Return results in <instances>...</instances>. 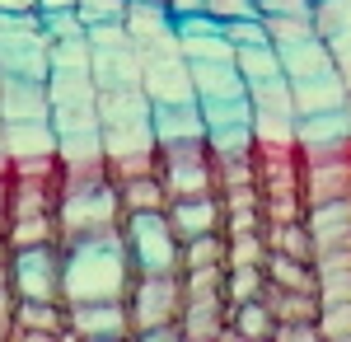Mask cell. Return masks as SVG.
<instances>
[{
	"label": "cell",
	"mask_w": 351,
	"mask_h": 342,
	"mask_svg": "<svg viewBox=\"0 0 351 342\" xmlns=\"http://www.w3.org/2000/svg\"><path fill=\"white\" fill-rule=\"evenodd\" d=\"M136 282L132 253L122 244V230L104 239H84L66 249L61 267V305H94V300H127Z\"/></svg>",
	"instance_id": "1"
},
{
	"label": "cell",
	"mask_w": 351,
	"mask_h": 342,
	"mask_svg": "<svg viewBox=\"0 0 351 342\" xmlns=\"http://www.w3.org/2000/svg\"><path fill=\"white\" fill-rule=\"evenodd\" d=\"M122 187L104 179V183H84V187H66L56 202V230H61V249L84 244V239H104L122 230Z\"/></svg>",
	"instance_id": "2"
},
{
	"label": "cell",
	"mask_w": 351,
	"mask_h": 342,
	"mask_svg": "<svg viewBox=\"0 0 351 342\" xmlns=\"http://www.w3.org/2000/svg\"><path fill=\"white\" fill-rule=\"evenodd\" d=\"M122 244L132 253L136 272H183V244L173 235L164 211H127L122 216Z\"/></svg>",
	"instance_id": "3"
},
{
	"label": "cell",
	"mask_w": 351,
	"mask_h": 342,
	"mask_svg": "<svg viewBox=\"0 0 351 342\" xmlns=\"http://www.w3.org/2000/svg\"><path fill=\"white\" fill-rule=\"evenodd\" d=\"M89 71L99 89H141V47L127 24H94L89 28Z\"/></svg>",
	"instance_id": "4"
},
{
	"label": "cell",
	"mask_w": 351,
	"mask_h": 342,
	"mask_svg": "<svg viewBox=\"0 0 351 342\" xmlns=\"http://www.w3.org/2000/svg\"><path fill=\"white\" fill-rule=\"evenodd\" d=\"M160 183L169 187V202H173V197L220 192L211 136H206V141H173V146H160Z\"/></svg>",
	"instance_id": "5"
},
{
	"label": "cell",
	"mask_w": 351,
	"mask_h": 342,
	"mask_svg": "<svg viewBox=\"0 0 351 342\" xmlns=\"http://www.w3.org/2000/svg\"><path fill=\"white\" fill-rule=\"evenodd\" d=\"M183 272H136L132 290H127V310H132L136 338L160 328V323H178L183 319Z\"/></svg>",
	"instance_id": "6"
},
{
	"label": "cell",
	"mask_w": 351,
	"mask_h": 342,
	"mask_svg": "<svg viewBox=\"0 0 351 342\" xmlns=\"http://www.w3.org/2000/svg\"><path fill=\"white\" fill-rule=\"evenodd\" d=\"M61 267H66L61 244L14 249L10 253V286L19 300H61Z\"/></svg>",
	"instance_id": "7"
},
{
	"label": "cell",
	"mask_w": 351,
	"mask_h": 342,
	"mask_svg": "<svg viewBox=\"0 0 351 342\" xmlns=\"http://www.w3.org/2000/svg\"><path fill=\"white\" fill-rule=\"evenodd\" d=\"M351 197V136L304 150V202Z\"/></svg>",
	"instance_id": "8"
},
{
	"label": "cell",
	"mask_w": 351,
	"mask_h": 342,
	"mask_svg": "<svg viewBox=\"0 0 351 342\" xmlns=\"http://www.w3.org/2000/svg\"><path fill=\"white\" fill-rule=\"evenodd\" d=\"M141 89L150 94V104H188V99H197L192 61L183 56V47L141 52Z\"/></svg>",
	"instance_id": "9"
},
{
	"label": "cell",
	"mask_w": 351,
	"mask_h": 342,
	"mask_svg": "<svg viewBox=\"0 0 351 342\" xmlns=\"http://www.w3.org/2000/svg\"><path fill=\"white\" fill-rule=\"evenodd\" d=\"M5 122H52L47 80L0 76V127H5Z\"/></svg>",
	"instance_id": "10"
},
{
	"label": "cell",
	"mask_w": 351,
	"mask_h": 342,
	"mask_svg": "<svg viewBox=\"0 0 351 342\" xmlns=\"http://www.w3.org/2000/svg\"><path fill=\"white\" fill-rule=\"evenodd\" d=\"M66 333L75 338H132V310L127 300H94V305H66Z\"/></svg>",
	"instance_id": "11"
},
{
	"label": "cell",
	"mask_w": 351,
	"mask_h": 342,
	"mask_svg": "<svg viewBox=\"0 0 351 342\" xmlns=\"http://www.w3.org/2000/svg\"><path fill=\"white\" fill-rule=\"evenodd\" d=\"M169 225H173V235L178 244H188L197 235H211V230H225V197L220 192H202V197H173L169 207Z\"/></svg>",
	"instance_id": "12"
},
{
	"label": "cell",
	"mask_w": 351,
	"mask_h": 342,
	"mask_svg": "<svg viewBox=\"0 0 351 342\" xmlns=\"http://www.w3.org/2000/svg\"><path fill=\"white\" fill-rule=\"evenodd\" d=\"M192 84H197V104L248 99V80L239 76L234 56H216V61H192Z\"/></svg>",
	"instance_id": "13"
},
{
	"label": "cell",
	"mask_w": 351,
	"mask_h": 342,
	"mask_svg": "<svg viewBox=\"0 0 351 342\" xmlns=\"http://www.w3.org/2000/svg\"><path fill=\"white\" fill-rule=\"evenodd\" d=\"M347 80L337 66H328V71H314V76L304 80H291V99H295V113H328V108H347Z\"/></svg>",
	"instance_id": "14"
},
{
	"label": "cell",
	"mask_w": 351,
	"mask_h": 342,
	"mask_svg": "<svg viewBox=\"0 0 351 342\" xmlns=\"http://www.w3.org/2000/svg\"><path fill=\"white\" fill-rule=\"evenodd\" d=\"M211 127L202 117V104L188 99V104H155V141L160 146H173V141H206Z\"/></svg>",
	"instance_id": "15"
},
{
	"label": "cell",
	"mask_w": 351,
	"mask_h": 342,
	"mask_svg": "<svg viewBox=\"0 0 351 342\" xmlns=\"http://www.w3.org/2000/svg\"><path fill=\"white\" fill-rule=\"evenodd\" d=\"M66 333V305L61 300H19L14 305V333L19 342H38V338H61Z\"/></svg>",
	"instance_id": "16"
},
{
	"label": "cell",
	"mask_w": 351,
	"mask_h": 342,
	"mask_svg": "<svg viewBox=\"0 0 351 342\" xmlns=\"http://www.w3.org/2000/svg\"><path fill=\"white\" fill-rule=\"evenodd\" d=\"M0 146L10 159H56V127L52 122H5Z\"/></svg>",
	"instance_id": "17"
},
{
	"label": "cell",
	"mask_w": 351,
	"mask_h": 342,
	"mask_svg": "<svg viewBox=\"0 0 351 342\" xmlns=\"http://www.w3.org/2000/svg\"><path fill=\"white\" fill-rule=\"evenodd\" d=\"M281 52V71L291 80H304V76H314V71H328V66H337L332 61V52H328V38H300V43H281L276 47Z\"/></svg>",
	"instance_id": "18"
},
{
	"label": "cell",
	"mask_w": 351,
	"mask_h": 342,
	"mask_svg": "<svg viewBox=\"0 0 351 342\" xmlns=\"http://www.w3.org/2000/svg\"><path fill=\"white\" fill-rule=\"evenodd\" d=\"M263 300L276 315V323H319V310H324V300L314 290H286V286H271V282L263 290Z\"/></svg>",
	"instance_id": "19"
},
{
	"label": "cell",
	"mask_w": 351,
	"mask_h": 342,
	"mask_svg": "<svg viewBox=\"0 0 351 342\" xmlns=\"http://www.w3.org/2000/svg\"><path fill=\"white\" fill-rule=\"evenodd\" d=\"M295 136H300V146H304V150H309V146H332V141L351 136V117H347V108L304 113V117L295 122Z\"/></svg>",
	"instance_id": "20"
},
{
	"label": "cell",
	"mask_w": 351,
	"mask_h": 342,
	"mask_svg": "<svg viewBox=\"0 0 351 342\" xmlns=\"http://www.w3.org/2000/svg\"><path fill=\"white\" fill-rule=\"evenodd\" d=\"M267 282L271 286H286V290H314L319 295V267L309 263V258H291V253H267Z\"/></svg>",
	"instance_id": "21"
},
{
	"label": "cell",
	"mask_w": 351,
	"mask_h": 342,
	"mask_svg": "<svg viewBox=\"0 0 351 342\" xmlns=\"http://www.w3.org/2000/svg\"><path fill=\"white\" fill-rule=\"evenodd\" d=\"M10 249H33V244H61V230H56V211H28V216H14L10 220Z\"/></svg>",
	"instance_id": "22"
},
{
	"label": "cell",
	"mask_w": 351,
	"mask_h": 342,
	"mask_svg": "<svg viewBox=\"0 0 351 342\" xmlns=\"http://www.w3.org/2000/svg\"><path fill=\"white\" fill-rule=\"evenodd\" d=\"M230 333L234 338H271L276 333V315L267 310V300H243V305H230Z\"/></svg>",
	"instance_id": "23"
},
{
	"label": "cell",
	"mask_w": 351,
	"mask_h": 342,
	"mask_svg": "<svg viewBox=\"0 0 351 342\" xmlns=\"http://www.w3.org/2000/svg\"><path fill=\"white\" fill-rule=\"evenodd\" d=\"M267 249L314 263V235H309L304 220H267Z\"/></svg>",
	"instance_id": "24"
},
{
	"label": "cell",
	"mask_w": 351,
	"mask_h": 342,
	"mask_svg": "<svg viewBox=\"0 0 351 342\" xmlns=\"http://www.w3.org/2000/svg\"><path fill=\"white\" fill-rule=\"evenodd\" d=\"M234 66L253 84V80L281 76V52H276V43H243V47H234Z\"/></svg>",
	"instance_id": "25"
},
{
	"label": "cell",
	"mask_w": 351,
	"mask_h": 342,
	"mask_svg": "<svg viewBox=\"0 0 351 342\" xmlns=\"http://www.w3.org/2000/svg\"><path fill=\"white\" fill-rule=\"evenodd\" d=\"M225 249H230L225 230L197 235V239H188V244H183V258H178V267H183V272H202V267H225Z\"/></svg>",
	"instance_id": "26"
},
{
	"label": "cell",
	"mask_w": 351,
	"mask_h": 342,
	"mask_svg": "<svg viewBox=\"0 0 351 342\" xmlns=\"http://www.w3.org/2000/svg\"><path fill=\"white\" fill-rule=\"evenodd\" d=\"M230 239V249H225V267H263L267 263V225L263 230H234Z\"/></svg>",
	"instance_id": "27"
},
{
	"label": "cell",
	"mask_w": 351,
	"mask_h": 342,
	"mask_svg": "<svg viewBox=\"0 0 351 342\" xmlns=\"http://www.w3.org/2000/svg\"><path fill=\"white\" fill-rule=\"evenodd\" d=\"M122 187V207L127 211H164L169 207V187L160 183V174H141V179H127Z\"/></svg>",
	"instance_id": "28"
},
{
	"label": "cell",
	"mask_w": 351,
	"mask_h": 342,
	"mask_svg": "<svg viewBox=\"0 0 351 342\" xmlns=\"http://www.w3.org/2000/svg\"><path fill=\"white\" fill-rule=\"evenodd\" d=\"M267 290V267H225V300L243 305Z\"/></svg>",
	"instance_id": "29"
},
{
	"label": "cell",
	"mask_w": 351,
	"mask_h": 342,
	"mask_svg": "<svg viewBox=\"0 0 351 342\" xmlns=\"http://www.w3.org/2000/svg\"><path fill=\"white\" fill-rule=\"evenodd\" d=\"M314 28H319V38L347 33L351 28V0H314Z\"/></svg>",
	"instance_id": "30"
},
{
	"label": "cell",
	"mask_w": 351,
	"mask_h": 342,
	"mask_svg": "<svg viewBox=\"0 0 351 342\" xmlns=\"http://www.w3.org/2000/svg\"><path fill=\"white\" fill-rule=\"evenodd\" d=\"M319 338L324 342H351V300L319 310Z\"/></svg>",
	"instance_id": "31"
},
{
	"label": "cell",
	"mask_w": 351,
	"mask_h": 342,
	"mask_svg": "<svg viewBox=\"0 0 351 342\" xmlns=\"http://www.w3.org/2000/svg\"><path fill=\"white\" fill-rule=\"evenodd\" d=\"M75 10H80L84 28H94V24H122V19H127V0H80Z\"/></svg>",
	"instance_id": "32"
},
{
	"label": "cell",
	"mask_w": 351,
	"mask_h": 342,
	"mask_svg": "<svg viewBox=\"0 0 351 342\" xmlns=\"http://www.w3.org/2000/svg\"><path fill=\"white\" fill-rule=\"evenodd\" d=\"M43 33H47V43H61V38H80V33H84L80 10H56V14H43Z\"/></svg>",
	"instance_id": "33"
},
{
	"label": "cell",
	"mask_w": 351,
	"mask_h": 342,
	"mask_svg": "<svg viewBox=\"0 0 351 342\" xmlns=\"http://www.w3.org/2000/svg\"><path fill=\"white\" fill-rule=\"evenodd\" d=\"M206 14L220 24H234V19H253L263 10H258V0H206Z\"/></svg>",
	"instance_id": "34"
},
{
	"label": "cell",
	"mask_w": 351,
	"mask_h": 342,
	"mask_svg": "<svg viewBox=\"0 0 351 342\" xmlns=\"http://www.w3.org/2000/svg\"><path fill=\"white\" fill-rule=\"evenodd\" d=\"M319 300L324 305L351 300V272H319Z\"/></svg>",
	"instance_id": "35"
},
{
	"label": "cell",
	"mask_w": 351,
	"mask_h": 342,
	"mask_svg": "<svg viewBox=\"0 0 351 342\" xmlns=\"http://www.w3.org/2000/svg\"><path fill=\"white\" fill-rule=\"evenodd\" d=\"M314 267L319 272H351V249H319Z\"/></svg>",
	"instance_id": "36"
},
{
	"label": "cell",
	"mask_w": 351,
	"mask_h": 342,
	"mask_svg": "<svg viewBox=\"0 0 351 342\" xmlns=\"http://www.w3.org/2000/svg\"><path fill=\"white\" fill-rule=\"evenodd\" d=\"M271 338H281V342H324L319 338V323H276Z\"/></svg>",
	"instance_id": "37"
},
{
	"label": "cell",
	"mask_w": 351,
	"mask_h": 342,
	"mask_svg": "<svg viewBox=\"0 0 351 342\" xmlns=\"http://www.w3.org/2000/svg\"><path fill=\"white\" fill-rule=\"evenodd\" d=\"M202 10H206V0H169L173 19H188V14H202Z\"/></svg>",
	"instance_id": "38"
},
{
	"label": "cell",
	"mask_w": 351,
	"mask_h": 342,
	"mask_svg": "<svg viewBox=\"0 0 351 342\" xmlns=\"http://www.w3.org/2000/svg\"><path fill=\"white\" fill-rule=\"evenodd\" d=\"M24 10H38V0H0V14H24Z\"/></svg>",
	"instance_id": "39"
},
{
	"label": "cell",
	"mask_w": 351,
	"mask_h": 342,
	"mask_svg": "<svg viewBox=\"0 0 351 342\" xmlns=\"http://www.w3.org/2000/svg\"><path fill=\"white\" fill-rule=\"evenodd\" d=\"M80 0H38V14H56V10H75Z\"/></svg>",
	"instance_id": "40"
},
{
	"label": "cell",
	"mask_w": 351,
	"mask_h": 342,
	"mask_svg": "<svg viewBox=\"0 0 351 342\" xmlns=\"http://www.w3.org/2000/svg\"><path fill=\"white\" fill-rule=\"evenodd\" d=\"M127 5H169V0H127Z\"/></svg>",
	"instance_id": "41"
}]
</instances>
